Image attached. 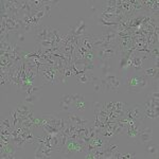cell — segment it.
<instances>
[{
    "label": "cell",
    "mask_w": 159,
    "mask_h": 159,
    "mask_svg": "<svg viewBox=\"0 0 159 159\" xmlns=\"http://www.w3.org/2000/svg\"><path fill=\"white\" fill-rule=\"evenodd\" d=\"M38 75L42 79L43 85H56L60 83H65V78L58 72V70L54 66L48 65V64H43L39 69V74Z\"/></svg>",
    "instance_id": "cell-1"
},
{
    "label": "cell",
    "mask_w": 159,
    "mask_h": 159,
    "mask_svg": "<svg viewBox=\"0 0 159 159\" xmlns=\"http://www.w3.org/2000/svg\"><path fill=\"white\" fill-rule=\"evenodd\" d=\"M151 82L152 80L145 76L142 72H136L125 81V86L127 87V90L129 92L138 93V92L145 90L150 86Z\"/></svg>",
    "instance_id": "cell-2"
},
{
    "label": "cell",
    "mask_w": 159,
    "mask_h": 159,
    "mask_svg": "<svg viewBox=\"0 0 159 159\" xmlns=\"http://www.w3.org/2000/svg\"><path fill=\"white\" fill-rule=\"evenodd\" d=\"M61 152L65 154V155H73V154L85 153L86 150L78 140L67 139L65 145L61 148Z\"/></svg>",
    "instance_id": "cell-3"
},
{
    "label": "cell",
    "mask_w": 159,
    "mask_h": 159,
    "mask_svg": "<svg viewBox=\"0 0 159 159\" xmlns=\"http://www.w3.org/2000/svg\"><path fill=\"white\" fill-rule=\"evenodd\" d=\"M53 28L49 27V25H40L39 28H37L35 30V40H36V43L42 42V40H46V39H50L55 42L54 39V35H53L52 32Z\"/></svg>",
    "instance_id": "cell-4"
},
{
    "label": "cell",
    "mask_w": 159,
    "mask_h": 159,
    "mask_svg": "<svg viewBox=\"0 0 159 159\" xmlns=\"http://www.w3.org/2000/svg\"><path fill=\"white\" fill-rule=\"evenodd\" d=\"M94 52H96L97 61H105L112 58L115 56L120 54L119 48H109V49H101V48H94Z\"/></svg>",
    "instance_id": "cell-5"
},
{
    "label": "cell",
    "mask_w": 159,
    "mask_h": 159,
    "mask_svg": "<svg viewBox=\"0 0 159 159\" xmlns=\"http://www.w3.org/2000/svg\"><path fill=\"white\" fill-rule=\"evenodd\" d=\"M15 3H16L17 9L19 11L20 17L22 15H32L33 12L35 11L32 6V2L28 1V0H15Z\"/></svg>",
    "instance_id": "cell-6"
},
{
    "label": "cell",
    "mask_w": 159,
    "mask_h": 159,
    "mask_svg": "<svg viewBox=\"0 0 159 159\" xmlns=\"http://www.w3.org/2000/svg\"><path fill=\"white\" fill-rule=\"evenodd\" d=\"M125 112H129V114L134 118L135 120L138 121H143L144 118H143V114H144V106H141L140 104H135L132 105L130 107L126 106L125 108Z\"/></svg>",
    "instance_id": "cell-7"
},
{
    "label": "cell",
    "mask_w": 159,
    "mask_h": 159,
    "mask_svg": "<svg viewBox=\"0 0 159 159\" xmlns=\"http://www.w3.org/2000/svg\"><path fill=\"white\" fill-rule=\"evenodd\" d=\"M69 31L74 35V36H82V35L87 34V24L83 18H80L75 25L69 27Z\"/></svg>",
    "instance_id": "cell-8"
},
{
    "label": "cell",
    "mask_w": 159,
    "mask_h": 159,
    "mask_svg": "<svg viewBox=\"0 0 159 159\" xmlns=\"http://www.w3.org/2000/svg\"><path fill=\"white\" fill-rule=\"evenodd\" d=\"M87 109V102L82 94H73V110L74 111H85Z\"/></svg>",
    "instance_id": "cell-9"
},
{
    "label": "cell",
    "mask_w": 159,
    "mask_h": 159,
    "mask_svg": "<svg viewBox=\"0 0 159 159\" xmlns=\"http://www.w3.org/2000/svg\"><path fill=\"white\" fill-rule=\"evenodd\" d=\"M66 119L68 120L70 123H72V124L74 125H86V124H88V123H90V121L89 120H86V119H84L83 117H81L79 114H76V111H70V112H68V116Z\"/></svg>",
    "instance_id": "cell-10"
},
{
    "label": "cell",
    "mask_w": 159,
    "mask_h": 159,
    "mask_svg": "<svg viewBox=\"0 0 159 159\" xmlns=\"http://www.w3.org/2000/svg\"><path fill=\"white\" fill-rule=\"evenodd\" d=\"M79 45L83 46L88 51H93V35L92 34H85L79 37Z\"/></svg>",
    "instance_id": "cell-11"
},
{
    "label": "cell",
    "mask_w": 159,
    "mask_h": 159,
    "mask_svg": "<svg viewBox=\"0 0 159 159\" xmlns=\"http://www.w3.org/2000/svg\"><path fill=\"white\" fill-rule=\"evenodd\" d=\"M152 135H153L152 127H142V129L140 130V134H139L140 142L142 144H147L148 142H150L152 140Z\"/></svg>",
    "instance_id": "cell-12"
},
{
    "label": "cell",
    "mask_w": 159,
    "mask_h": 159,
    "mask_svg": "<svg viewBox=\"0 0 159 159\" xmlns=\"http://www.w3.org/2000/svg\"><path fill=\"white\" fill-rule=\"evenodd\" d=\"M14 109L17 111L18 116H28V114L32 110V105L25 103V102H20Z\"/></svg>",
    "instance_id": "cell-13"
},
{
    "label": "cell",
    "mask_w": 159,
    "mask_h": 159,
    "mask_svg": "<svg viewBox=\"0 0 159 159\" xmlns=\"http://www.w3.org/2000/svg\"><path fill=\"white\" fill-rule=\"evenodd\" d=\"M108 83V90L110 91H114V92H118L121 87V84H122V81H121V78L116 75V78L110 80V81H107Z\"/></svg>",
    "instance_id": "cell-14"
},
{
    "label": "cell",
    "mask_w": 159,
    "mask_h": 159,
    "mask_svg": "<svg viewBox=\"0 0 159 159\" xmlns=\"http://www.w3.org/2000/svg\"><path fill=\"white\" fill-rule=\"evenodd\" d=\"M142 66H143V61L142 58L140 57V55H137V53H134V56H133V70L135 72H140L142 70Z\"/></svg>",
    "instance_id": "cell-15"
},
{
    "label": "cell",
    "mask_w": 159,
    "mask_h": 159,
    "mask_svg": "<svg viewBox=\"0 0 159 159\" xmlns=\"http://www.w3.org/2000/svg\"><path fill=\"white\" fill-rule=\"evenodd\" d=\"M58 3H60V1H58V0H56V1H53V0H50V1H45V4H43V10L46 13V16L49 17L50 14H51V10H52L54 7H57Z\"/></svg>",
    "instance_id": "cell-16"
},
{
    "label": "cell",
    "mask_w": 159,
    "mask_h": 159,
    "mask_svg": "<svg viewBox=\"0 0 159 159\" xmlns=\"http://www.w3.org/2000/svg\"><path fill=\"white\" fill-rule=\"evenodd\" d=\"M97 65H98V67L100 68V70L102 71V75L103 76L110 72V65L108 63V60L98 61H97Z\"/></svg>",
    "instance_id": "cell-17"
},
{
    "label": "cell",
    "mask_w": 159,
    "mask_h": 159,
    "mask_svg": "<svg viewBox=\"0 0 159 159\" xmlns=\"http://www.w3.org/2000/svg\"><path fill=\"white\" fill-rule=\"evenodd\" d=\"M92 75H93V74H89V73L80 74L79 76H76L75 78L76 83L78 84H91Z\"/></svg>",
    "instance_id": "cell-18"
},
{
    "label": "cell",
    "mask_w": 159,
    "mask_h": 159,
    "mask_svg": "<svg viewBox=\"0 0 159 159\" xmlns=\"http://www.w3.org/2000/svg\"><path fill=\"white\" fill-rule=\"evenodd\" d=\"M159 116V112H156L155 110L150 109V108H144V114H143V118L144 119H152V120H157Z\"/></svg>",
    "instance_id": "cell-19"
},
{
    "label": "cell",
    "mask_w": 159,
    "mask_h": 159,
    "mask_svg": "<svg viewBox=\"0 0 159 159\" xmlns=\"http://www.w3.org/2000/svg\"><path fill=\"white\" fill-rule=\"evenodd\" d=\"M12 142H13V144L15 145L16 150H24L25 144L27 143V141H25V139H24V138H21L19 136V137L15 138V139H12Z\"/></svg>",
    "instance_id": "cell-20"
},
{
    "label": "cell",
    "mask_w": 159,
    "mask_h": 159,
    "mask_svg": "<svg viewBox=\"0 0 159 159\" xmlns=\"http://www.w3.org/2000/svg\"><path fill=\"white\" fill-rule=\"evenodd\" d=\"M145 150H147V152L148 155H157L158 153V148L156 144H154V143H152L150 141V142H148L147 144H145Z\"/></svg>",
    "instance_id": "cell-21"
},
{
    "label": "cell",
    "mask_w": 159,
    "mask_h": 159,
    "mask_svg": "<svg viewBox=\"0 0 159 159\" xmlns=\"http://www.w3.org/2000/svg\"><path fill=\"white\" fill-rule=\"evenodd\" d=\"M91 84H92V86H93V91L99 92V91H101V90H102L101 81H100V78H98V76L92 75V81H91Z\"/></svg>",
    "instance_id": "cell-22"
},
{
    "label": "cell",
    "mask_w": 159,
    "mask_h": 159,
    "mask_svg": "<svg viewBox=\"0 0 159 159\" xmlns=\"http://www.w3.org/2000/svg\"><path fill=\"white\" fill-rule=\"evenodd\" d=\"M38 100H39V94L33 93V94H29V96H25V102L30 105H34Z\"/></svg>",
    "instance_id": "cell-23"
},
{
    "label": "cell",
    "mask_w": 159,
    "mask_h": 159,
    "mask_svg": "<svg viewBox=\"0 0 159 159\" xmlns=\"http://www.w3.org/2000/svg\"><path fill=\"white\" fill-rule=\"evenodd\" d=\"M43 86H34V85H29V87L27 88V90H25V94L27 96H29V94H33V93H37L38 91H40L42 90V88H43Z\"/></svg>",
    "instance_id": "cell-24"
},
{
    "label": "cell",
    "mask_w": 159,
    "mask_h": 159,
    "mask_svg": "<svg viewBox=\"0 0 159 159\" xmlns=\"http://www.w3.org/2000/svg\"><path fill=\"white\" fill-rule=\"evenodd\" d=\"M159 56V51H158V46H154V47L150 51V58L152 60H157Z\"/></svg>",
    "instance_id": "cell-25"
},
{
    "label": "cell",
    "mask_w": 159,
    "mask_h": 159,
    "mask_svg": "<svg viewBox=\"0 0 159 159\" xmlns=\"http://www.w3.org/2000/svg\"><path fill=\"white\" fill-rule=\"evenodd\" d=\"M127 58L126 56H121L120 57V63H119V69L120 70H125L127 69Z\"/></svg>",
    "instance_id": "cell-26"
},
{
    "label": "cell",
    "mask_w": 159,
    "mask_h": 159,
    "mask_svg": "<svg viewBox=\"0 0 159 159\" xmlns=\"http://www.w3.org/2000/svg\"><path fill=\"white\" fill-rule=\"evenodd\" d=\"M1 127H4V129H11L13 130L12 126V123H11V119H1Z\"/></svg>",
    "instance_id": "cell-27"
},
{
    "label": "cell",
    "mask_w": 159,
    "mask_h": 159,
    "mask_svg": "<svg viewBox=\"0 0 159 159\" xmlns=\"http://www.w3.org/2000/svg\"><path fill=\"white\" fill-rule=\"evenodd\" d=\"M148 98L159 100V91H158L157 87H156V88H154V89H152V90L148 92Z\"/></svg>",
    "instance_id": "cell-28"
},
{
    "label": "cell",
    "mask_w": 159,
    "mask_h": 159,
    "mask_svg": "<svg viewBox=\"0 0 159 159\" xmlns=\"http://www.w3.org/2000/svg\"><path fill=\"white\" fill-rule=\"evenodd\" d=\"M102 108H103V103H100V102H94V103H93V112H94V115H99V112L101 111Z\"/></svg>",
    "instance_id": "cell-29"
},
{
    "label": "cell",
    "mask_w": 159,
    "mask_h": 159,
    "mask_svg": "<svg viewBox=\"0 0 159 159\" xmlns=\"http://www.w3.org/2000/svg\"><path fill=\"white\" fill-rule=\"evenodd\" d=\"M25 33L24 31H19V32H17V33H15V35H16V37H17V39L20 40V42H25Z\"/></svg>",
    "instance_id": "cell-30"
},
{
    "label": "cell",
    "mask_w": 159,
    "mask_h": 159,
    "mask_svg": "<svg viewBox=\"0 0 159 159\" xmlns=\"http://www.w3.org/2000/svg\"><path fill=\"white\" fill-rule=\"evenodd\" d=\"M123 155H124V154L121 153V152H119V150H118L114 154H112V158H114V159H122Z\"/></svg>",
    "instance_id": "cell-31"
},
{
    "label": "cell",
    "mask_w": 159,
    "mask_h": 159,
    "mask_svg": "<svg viewBox=\"0 0 159 159\" xmlns=\"http://www.w3.org/2000/svg\"><path fill=\"white\" fill-rule=\"evenodd\" d=\"M135 155L136 154L135 153H132V154H124V155H123V158H126V159H130V158H134L135 157Z\"/></svg>",
    "instance_id": "cell-32"
}]
</instances>
